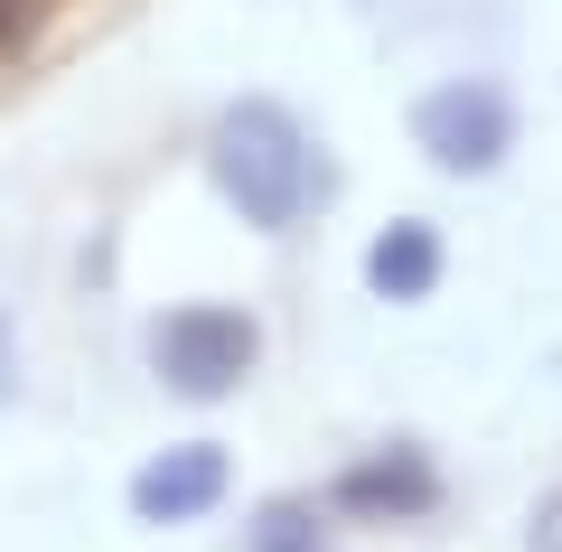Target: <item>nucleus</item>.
I'll use <instances>...</instances> for the list:
<instances>
[{
    "mask_svg": "<svg viewBox=\"0 0 562 552\" xmlns=\"http://www.w3.org/2000/svg\"><path fill=\"white\" fill-rule=\"evenodd\" d=\"M441 272H450V244H441V225H422V216H394L375 244H366V291L394 300V309L431 300V291H441Z\"/></svg>",
    "mask_w": 562,
    "mask_h": 552,
    "instance_id": "nucleus-6",
    "label": "nucleus"
},
{
    "mask_svg": "<svg viewBox=\"0 0 562 552\" xmlns=\"http://www.w3.org/2000/svg\"><path fill=\"white\" fill-rule=\"evenodd\" d=\"M244 552H328V515L310 496H272L254 515V533H244Z\"/></svg>",
    "mask_w": 562,
    "mask_h": 552,
    "instance_id": "nucleus-7",
    "label": "nucleus"
},
{
    "mask_svg": "<svg viewBox=\"0 0 562 552\" xmlns=\"http://www.w3.org/2000/svg\"><path fill=\"white\" fill-rule=\"evenodd\" d=\"M431 506H441V469L422 440H384V450L347 459L338 487H328V515H347V525H413Z\"/></svg>",
    "mask_w": 562,
    "mask_h": 552,
    "instance_id": "nucleus-4",
    "label": "nucleus"
},
{
    "mask_svg": "<svg viewBox=\"0 0 562 552\" xmlns=\"http://www.w3.org/2000/svg\"><path fill=\"white\" fill-rule=\"evenodd\" d=\"M47 10H57V0H0V57H20V47L47 29Z\"/></svg>",
    "mask_w": 562,
    "mask_h": 552,
    "instance_id": "nucleus-8",
    "label": "nucleus"
},
{
    "mask_svg": "<svg viewBox=\"0 0 562 552\" xmlns=\"http://www.w3.org/2000/svg\"><path fill=\"white\" fill-rule=\"evenodd\" d=\"M525 552H562V487L535 496V515H525Z\"/></svg>",
    "mask_w": 562,
    "mask_h": 552,
    "instance_id": "nucleus-9",
    "label": "nucleus"
},
{
    "mask_svg": "<svg viewBox=\"0 0 562 552\" xmlns=\"http://www.w3.org/2000/svg\"><path fill=\"white\" fill-rule=\"evenodd\" d=\"M413 150L431 159L441 178L506 169V150H516V103H506V85H487V76L431 85V94L413 103Z\"/></svg>",
    "mask_w": 562,
    "mask_h": 552,
    "instance_id": "nucleus-3",
    "label": "nucleus"
},
{
    "mask_svg": "<svg viewBox=\"0 0 562 552\" xmlns=\"http://www.w3.org/2000/svg\"><path fill=\"white\" fill-rule=\"evenodd\" d=\"M206 178H216V198L235 206L254 235H301L328 206V188H338V169H328L319 140L301 132V113L272 103V94H244V103L216 113V132H206Z\"/></svg>",
    "mask_w": 562,
    "mask_h": 552,
    "instance_id": "nucleus-1",
    "label": "nucleus"
},
{
    "mask_svg": "<svg viewBox=\"0 0 562 552\" xmlns=\"http://www.w3.org/2000/svg\"><path fill=\"white\" fill-rule=\"evenodd\" d=\"M225 487H235L225 440H169L132 469V515L140 525H206L225 506Z\"/></svg>",
    "mask_w": 562,
    "mask_h": 552,
    "instance_id": "nucleus-5",
    "label": "nucleus"
},
{
    "mask_svg": "<svg viewBox=\"0 0 562 552\" xmlns=\"http://www.w3.org/2000/svg\"><path fill=\"white\" fill-rule=\"evenodd\" d=\"M140 356H150L160 394H179V403H225V394L254 384L262 328H254V309H235V300H179V309L150 318Z\"/></svg>",
    "mask_w": 562,
    "mask_h": 552,
    "instance_id": "nucleus-2",
    "label": "nucleus"
}]
</instances>
